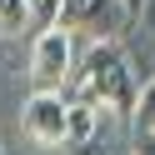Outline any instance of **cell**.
Wrapping results in <instances>:
<instances>
[{
    "mask_svg": "<svg viewBox=\"0 0 155 155\" xmlns=\"http://www.w3.org/2000/svg\"><path fill=\"white\" fill-rule=\"evenodd\" d=\"M25 25V0H0V35H20Z\"/></svg>",
    "mask_w": 155,
    "mask_h": 155,
    "instance_id": "52a82bcc",
    "label": "cell"
},
{
    "mask_svg": "<svg viewBox=\"0 0 155 155\" xmlns=\"http://www.w3.org/2000/svg\"><path fill=\"white\" fill-rule=\"evenodd\" d=\"M130 155H155V135L150 130H135L130 135Z\"/></svg>",
    "mask_w": 155,
    "mask_h": 155,
    "instance_id": "ba28073f",
    "label": "cell"
},
{
    "mask_svg": "<svg viewBox=\"0 0 155 155\" xmlns=\"http://www.w3.org/2000/svg\"><path fill=\"white\" fill-rule=\"evenodd\" d=\"M65 110H70L65 90H35L25 100V110H20L25 135L35 145H65Z\"/></svg>",
    "mask_w": 155,
    "mask_h": 155,
    "instance_id": "277c9868",
    "label": "cell"
},
{
    "mask_svg": "<svg viewBox=\"0 0 155 155\" xmlns=\"http://www.w3.org/2000/svg\"><path fill=\"white\" fill-rule=\"evenodd\" d=\"M75 155H115V150L100 140V135H90V140H80V145H75Z\"/></svg>",
    "mask_w": 155,
    "mask_h": 155,
    "instance_id": "9c48e42d",
    "label": "cell"
},
{
    "mask_svg": "<svg viewBox=\"0 0 155 155\" xmlns=\"http://www.w3.org/2000/svg\"><path fill=\"white\" fill-rule=\"evenodd\" d=\"M60 25L65 30H85L95 40H115V30L125 25V5L120 0H60Z\"/></svg>",
    "mask_w": 155,
    "mask_h": 155,
    "instance_id": "3957f363",
    "label": "cell"
},
{
    "mask_svg": "<svg viewBox=\"0 0 155 155\" xmlns=\"http://www.w3.org/2000/svg\"><path fill=\"white\" fill-rule=\"evenodd\" d=\"M130 120H135V130H150V135H155V80H145L140 90H135Z\"/></svg>",
    "mask_w": 155,
    "mask_h": 155,
    "instance_id": "5b68a950",
    "label": "cell"
},
{
    "mask_svg": "<svg viewBox=\"0 0 155 155\" xmlns=\"http://www.w3.org/2000/svg\"><path fill=\"white\" fill-rule=\"evenodd\" d=\"M120 5H125V20H135V15L145 10V0H120Z\"/></svg>",
    "mask_w": 155,
    "mask_h": 155,
    "instance_id": "30bf717a",
    "label": "cell"
},
{
    "mask_svg": "<svg viewBox=\"0 0 155 155\" xmlns=\"http://www.w3.org/2000/svg\"><path fill=\"white\" fill-rule=\"evenodd\" d=\"M75 35L65 25H50V30H35V45H30V80L35 90H65L75 75Z\"/></svg>",
    "mask_w": 155,
    "mask_h": 155,
    "instance_id": "7a4b0ae2",
    "label": "cell"
},
{
    "mask_svg": "<svg viewBox=\"0 0 155 155\" xmlns=\"http://www.w3.org/2000/svg\"><path fill=\"white\" fill-rule=\"evenodd\" d=\"M0 155H5V145H0Z\"/></svg>",
    "mask_w": 155,
    "mask_h": 155,
    "instance_id": "8fae6325",
    "label": "cell"
},
{
    "mask_svg": "<svg viewBox=\"0 0 155 155\" xmlns=\"http://www.w3.org/2000/svg\"><path fill=\"white\" fill-rule=\"evenodd\" d=\"M65 90H75V100L95 105L100 115H130L140 80H135L130 55H125L115 40H95L90 50L75 60V75H70Z\"/></svg>",
    "mask_w": 155,
    "mask_h": 155,
    "instance_id": "6da1fadb",
    "label": "cell"
},
{
    "mask_svg": "<svg viewBox=\"0 0 155 155\" xmlns=\"http://www.w3.org/2000/svg\"><path fill=\"white\" fill-rule=\"evenodd\" d=\"M25 25H30V30L60 25V0H25Z\"/></svg>",
    "mask_w": 155,
    "mask_h": 155,
    "instance_id": "8992f818",
    "label": "cell"
}]
</instances>
